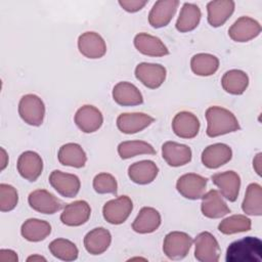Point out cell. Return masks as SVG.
Masks as SVG:
<instances>
[{
  "label": "cell",
  "instance_id": "cell-37",
  "mask_svg": "<svg viewBox=\"0 0 262 262\" xmlns=\"http://www.w3.org/2000/svg\"><path fill=\"white\" fill-rule=\"evenodd\" d=\"M252 227L251 220L245 215H231L223 219L219 225L218 230L223 234H234L238 232L249 231Z\"/></svg>",
  "mask_w": 262,
  "mask_h": 262
},
{
  "label": "cell",
  "instance_id": "cell-25",
  "mask_svg": "<svg viewBox=\"0 0 262 262\" xmlns=\"http://www.w3.org/2000/svg\"><path fill=\"white\" fill-rule=\"evenodd\" d=\"M158 166L150 160H143L133 163L128 168V176L131 181L140 185L151 183L158 176Z\"/></svg>",
  "mask_w": 262,
  "mask_h": 262
},
{
  "label": "cell",
  "instance_id": "cell-9",
  "mask_svg": "<svg viewBox=\"0 0 262 262\" xmlns=\"http://www.w3.org/2000/svg\"><path fill=\"white\" fill-rule=\"evenodd\" d=\"M50 185L62 196L74 198L78 194L81 182L77 175L53 170L49 175Z\"/></svg>",
  "mask_w": 262,
  "mask_h": 262
},
{
  "label": "cell",
  "instance_id": "cell-35",
  "mask_svg": "<svg viewBox=\"0 0 262 262\" xmlns=\"http://www.w3.org/2000/svg\"><path fill=\"white\" fill-rule=\"evenodd\" d=\"M118 154L121 159L127 160L138 155H155L156 149L146 141L128 140L118 145Z\"/></svg>",
  "mask_w": 262,
  "mask_h": 262
},
{
  "label": "cell",
  "instance_id": "cell-5",
  "mask_svg": "<svg viewBox=\"0 0 262 262\" xmlns=\"http://www.w3.org/2000/svg\"><path fill=\"white\" fill-rule=\"evenodd\" d=\"M133 210V203L128 195H121L110 200L103 205V218L111 224L119 225L124 223Z\"/></svg>",
  "mask_w": 262,
  "mask_h": 262
},
{
  "label": "cell",
  "instance_id": "cell-7",
  "mask_svg": "<svg viewBox=\"0 0 262 262\" xmlns=\"http://www.w3.org/2000/svg\"><path fill=\"white\" fill-rule=\"evenodd\" d=\"M208 179L195 173H187L180 176L176 182L177 191L185 199L199 200L206 192Z\"/></svg>",
  "mask_w": 262,
  "mask_h": 262
},
{
  "label": "cell",
  "instance_id": "cell-30",
  "mask_svg": "<svg viewBox=\"0 0 262 262\" xmlns=\"http://www.w3.org/2000/svg\"><path fill=\"white\" fill-rule=\"evenodd\" d=\"M20 233L29 242H41L51 233V225L45 220L30 218L21 224Z\"/></svg>",
  "mask_w": 262,
  "mask_h": 262
},
{
  "label": "cell",
  "instance_id": "cell-28",
  "mask_svg": "<svg viewBox=\"0 0 262 262\" xmlns=\"http://www.w3.org/2000/svg\"><path fill=\"white\" fill-rule=\"evenodd\" d=\"M232 0H213L207 4L208 23L214 27H220L226 23L234 11Z\"/></svg>",
  "mask_w": 262,
  "mask_h": 262
},
{
  "label": "cell",
  "instance_id": "cell-8",
  "mask_svg": "<svg viewBox=\"0 0 262 262\" xmlns=\"http://www.w3.org/2000/svg\"><path fill=\"white\" fill-rule=\"evenodd\" d=\"M135 77L149 89L159 88L166 80L167 70L160 63L141 62L135 68Z\"/></svg>",
  "mask_w": 262,
  "mask_h": 262
},
{
  "label": "cell",
  "instance_id": "cell-34",
  "mask_svg": "<svg viewBox=\"0 0 262 262\" xmlns=\"http://www.w3.org/2000/svg\"><path fill=\"white\" fill-rule=\"evenodd\" d=\"M191 71L202 77L214 75L219 68V59L210 53H198L190 59Z\"/></svg>",
  "mask_w": 262,
  "mask_h": 262
},
{
  "label": "cell",
  "instance_id": "cell-19",
  "mask_svg": "<svg viewBox=\"0 0 262 262\" xmlns=\"http://www.w3.org/2000/svg\"><path fill=\"white\" fill-rule=\"evenodd\" d=\"M155 119L144 113H124L117 118L118 129L125 134H135L154 123Z\"/></svg>",
  "mask_w": 262,
  "mask_h": 262
},
{
  "label": "cell",
  "instance_id": "cell-20",
  "mask_svg": "<svg viewBox=\"0 0 262 262\" xmlns=\"http://www.w3.org/2000/svg\"><path fill=\"white\" fill-rule=\"evenodd\" d=\"M201 210L203 215L210 219H218L230 213L221 193L216 189H211L202 196Z\"/></svg>",
  "mask_w": 262,
  "mask_h": 262
},
{
  "label": "cell",
  "instance_id": "cell-14",
  "mask_svg": "<svg viewBox=\"0 0 262 262\" xmlns=\"http://www.w3.org/2000/svg\"><path fill=\"white\" fill-rule=\"evenodd\" d=\"M213 183L219 188L222 196L229 202H235L241 188V177L234 171L216 173L211 177Z\"/></svg>",
  "mask_w": 262,
  "mask_h": 262
},
{
  "label": "cell",
  "instance_id": "cell-10",
  "mask_svg": "<svg viewBox=\"0 0 262 262\" xmlns=\"http://www.w3.org/2000/svg\"><path fill=\"white\" fill-rule=\"evenodd\" d=\"M74 121L82 132L93 133L102 126L103 116L94 105L85 104L78 108L75 114Z\"/></svg>",
  "mask_w": 262,
  "mask_h": 262
},
{
  "label": "cell",
  "instance_id": "cell-44",
  "mask_svg": "<svg viewBox=\"0 0 262 262\" xmlns=\"http://www.w3.org/2000/svg\"><path fill=\"white\" fill-rule=\"evenodd\" d=\"M27 261L28 262H30V261H33V262H35V261H46V258L43 257V256H40V255H32V256L27 258Z\"/></svg>",
  "mask_w": 262,
  "mask_h": 262
},
{
  "label": "cell",
  "instance_id": "cell-4",
  "mask_svg": "<svg viewBox=\"0 0 262 262\" xmlns=\"http://www.w3.org/2000/svg\"><path fill=\"white\" fill-rule=\"evenodd\" d=\"M192 245L191 236L183 231L169 232L163 243V252L171 260H181L188 254Z\"/></svg>",
  "mask_w": 262,
  "mask_h": 262
},
{
  "label": "cell",
  "instance_id": "cell-16",
  "mask_svg": "<svg viewBox=\"0 0 262 262\" xmlns=\"http://www.w3.org/2000/svg\"><path fill=\"white\" fill-rule=\"evenodd\" d=\"M179 5L178 0H159L157 1L149 13L148 23L152 28L159 29L168 26L173 18L177 7Z\"/></svg>",
  "mask_w": 262,
  "mask_h": 262
},
{
  "label": "cell",
  "instance_id": "cell-43",
  "mask_svg": "<svg viewBox=\"0 0 262 262\" xmlns=\"http://www.w3.org/2000/svg\"><path fill=\"white\" fill-rule=\"evenodd\" d=\"M7 164H8L7 152L3 147H1V171H3L5 169Z\"/></svg>",
  "mask_w": 262,
  "mask_h": 262
},
{
  "label": "cell",
  "instance_id": "cell-13",
  "mask_svg": "<svg viewBox=\"0 0 262 262\" xmlns=\"http://www.w3.org/2000/svg\"><path fill=\"white\" fill-rule=\"evenodd\" d=\"M30 207L42 214H54L62 208V202L46 189H36L28 196Z\"/></svg>",
  "mask_w": 262,
  "mask_h": 262
},
{
  "label": "cell",
  "instance_id": "cell-31",
  "mask_svg": "<svg viewBox=\"0 0 262 262\" xmlns=\"http://www.w3.org/2000/svg\"><path fill=\"white\" fill-rule=\"evenodd\" d=\"M202 12L198 5L185 2L182 5L179 16L176 21V30L180 33H186L194 30L201 20Z\"/></svg>",
  "mask_w": 262,
  "mask_h": 262
},
{
  "label": "cell",
  "instance_id": "cell-11",
  "mask_svg": "<svg viewBox=\"0 0 262 262\" xmlns=\"http://www.w3.org/2000/svg\"><path fill=\"white\" fill-rule=\"evenodd\" d=\"M16 168L23 178L34 182L43 171V160L36 151L26 150L18 157Z\"/></svg>",
  "mask_w": 262,
  "mask_h": 262
},
{
  "label": "cell",
  "instance_id": "cell-21",
  "mask_svg": "<svg viewBox=\"0 0 262 262\" xmlns=\"http://www.w3.org/2000/svg\"><path fill=\"white\" fill-rule=\"evenodd\" d=\"M232 158V150L225 143H214L208 145L202 152V163L209 169H217Z\"/></svg>",
  "mask_w": 262,
  "mask_h": 262
},
{
  "label": "cell",
  "instance_id": "cell-29",
  "mask_svg": "<svg viewBox=\"0 0 262 262\" xmlns=\"http://www.w3.org/2000/svg\"><path fill=\"white\" fill-rule=\"evenodd\" d=\"M58 162L63 166L82 168L87 162V156L78 143L69 142L61 145L57 152Z\"/></svg>",
  "mask_w": 262,
  "mask_h": 262
},
{
  "label": "cell",
  "instance_id": "cell-40",
  "mask_svg": "<svg viewBox=\"0 0 262 262\" xmlns=\"http://www.w3.org/2000/svg\"><path fill=\"white\" fill-rule=\"evenodd\" d=\"M147 1H141V0H119V5L128 12H137L141 10L145 5Z\"/></svg>",
  "mask_w": 262,
  "mask_h": 262
},
{
  "label": "cell",
  "instance_id": "cell-3",
  "mask_svg": "<svg viewBox=\"0 0 262 262\" xmlns=\"http://www.w3.org/2000/svg\"><path fill=\"white\" fill-rule=\"evenodd\" d=\"M18 114L25 123L38 127L45 117V104L38 95L26 94L19 100Z\"/></svg>",
  "mask_w": 262,
  "mask_h": 262
},
{
  "label": "cell",
  "instance_id": "cell-22",
  "mask_svg": "<svg viewBox=\"0 0 262 262\" xmlns=\"http://www.w3.org/2000/svg\"><path fill=\"white\" fill-rule=\"evenodd\" d=\"M162 157L171 167H180L191 161L192 152L189 146L175 141H166L162 145Z\"/></svg>",
  "mask_w": 262,
  "mask_h": 262
},
{
  "label": "cell",
  "instance_id": "cell-41",
  "mask_svg": "<svg viewBox=\"0 0 262 262\" xmlns=\"http://www.w3.org/2000/svg\"><path fill=\"white\" fill-rule=\"evenodd\" d=\"M0 261L1 262H17L18 261L17 253L10 249H1Z\"/></svg>",
  "mask_w": 262,
  "mask_h": 262
},
{
  "label": "cell",
  "instance_id": "cell-33",
  "mask_svg": "<svg viewBox=\"0 0 262 262\" xmlns=\"http://www.w3.org/2000/svg\"><path fill=\"white\" fill-rule=\"evenodd\" d=\"M244 213L251 216L262 215V187L258 183H250L242 204Z\"/></svg>",
  "mask_w": 262,
  "mask_h": 262
},
{
  "label": "cell",
  "instance_id": "cell-18",
  "mask_svg": "<svg viewBox=\"0 0 262 262\" xmlns=\"http://www.w3.org/2000/svg\"><path fill=\"white\" fill-rule=\"evenodd\" d=\"M200 127L198 117L190 112H180L172 120V130L180 138L190 139L195 137L200 131Z\"/></svg>",
  "mask_w": 262,
  "mask_h": 262
},
{
  "label": "cell",
  "instance_id": "cell-36",
  "mask_svg": "<svg viewBox=\"0 0 262 262\" xmlns=\"http://www.w3.org/2000/svg\"><path fill=\"white\" fill-rule=\"evenodd\" d=\"M49 252L55 258L62 261H74L78 258L77 246L67 238H55L48 246Z\"/></svg>",
  "mask_w": 262,
  "mask_h": 262
},
{
  "label": "cell",
  "instance_id": "cell-23",
  "mask_svg": "<svg viewBox=\"0 0 262 262\" xmlns=\"http://www.w3.org/2000/svg\"><path fill=\"white\" fill-rule=\"evenodd\" d=\"M134 46L142 54L147 56H165L169 54V49L164 42L147 33H139L134 37Z\"/></svg>",
  "mask_w": 262,
  "mask_h": 262
},
{
  "label": "cell",
  "instance_id": "cell-24",
  "mask_svg": "<svg viewBox=\"0 0 262 262\" xmlns=\"http://www.w3.org/2000/svg\"><path fill=\"white\" fill-rule=\"evenodd\" d=\"M112 95L115 102L123 106L139 105L143 102V96L139 89L126 81L117 83L113 88Z\"/></svg>",
  "mask_w": 262,
  "mask_h": 262
},
{
  "label": "cell",
  "instance_id": "cell-1",
  "mask_svg": "<svg viewBox=\"0 0 262 262\" xmlns=\"http://www.w3.org/2000/svg\"><path fill=\"white\" fill-rule=\"evenodd\" d=\"M207 135L209 137H217L227 133L239 130V124L235 116L222 106L213 105L206 111Z\"/></svg>",
  "mask_w": 262,
  "mask_h": 262
},
{
  "label": "cell",
  "instance_id": "cell-26",
  "mask_svg": "<svg viewBox=\"0 0 262 262\" xmlns=\"http://www.w3.org/2000/svg\"><path fill=\"white\" fill-rule=\"evenodd\" d=\"M112 243V234L104 227H95L84 236L85 250L91 255L104 253Z\"/></svg>",
  "mask_w": 262,
  "mask_h": 262
},
{
  "label": "cell",
  "instance_id": "cell-12",
  "mask_svg": "<svg viewBox=\"0 0 262 262\" xmlns=\"http://www.w3.org/2000/svg\"><path fill=\"white\" fill-rule=\"evenodd\" d=\"M78 49L87 58L96 59L106 52V44L103 38L95 32H85L78 38Z\"/></svg>",
  "mask_w": 262,
  "mask_h": 262
},
{
  "label": "cell",
  "instance_id": "cell-32",
  "mask_svg": "<svg viewBox=\"0 0 262 262\" xmlns=\"http://www.w3.org/2000/svg\"><path fill=\"white\" fill-rule=\"evenodd\" d=\"M221 86L229 94L241 95L249 86V77L244 71L229 70L223 74Z\"/></svg>",
  "mask_w": 262,
  "mask_h": 262
},
{
  "label": "cell",
  "instance_id": "cell-42",
  "mask_svg": "<svg viewBox=\"0 0 262 262\" xmlns=\"http://www.w3.org/2000/svg\"><path fill=\"white\" fill-rule=\"evenodd\" d=\"M261 156H262V154L261 152H258L257 155H256V157L254 158V160H253V168H254V170H255V172L260 176L261 175Z\"/></svg>",
  "mask_w": 262,
  "mask_h": 262
},
{
  "label": "cell",
  "instance_id": "cell-17",
  "mask_svg": "<svg viewBox=\"0 0 262 262\" xmlns=\"http://www.w3.org/2000/svg\"><path fill=\"white\" fill-rule=\"evenodd\" d=\"M260 33V24L250 16H241L228 29L229 37L235 42H248Z\"/></svg>",
  "mask_w": 262,
  "mask_h": 262
},
{
  "label": "cell",
  "instance_id": "cell-6",
  "mask_svg": "<svg viewBox=\"0 0 262 262\" xmlns=\"http://www.w3.org/2000/svg\"><path fill=\"white\" fill-rule=\"evenodd\" d=\"M220 247L215 236L203 231L194 238V257L200 262H217L220 258Z\"/></svg>",
  "mask_w": 262,
  "mask_h": 262
},
{
  "label": "cell",
  "instance_id": "cell-2",
  "mask_svg": "<svg viewBox=\"0 0 262 262\" xmlns=\"http://www.w3.org/2000/svg\"><path fill=\"white\" fill-rule=\"evenodd\" d=\"M262 242L255 236H246L231 243L225 255L226 262H260Z\"/></svg>",
  "mask_w": 262,
  "mask_h": 262
},
{
  "label": "cell",
  "instance_id": "cell-15",
  "mask_svg": "<svg viewBox=\"0 0 262 262\" xmlns=\"http://www.w3.org/2000/svg\"><path fill=\"white\" fill-rule=\"evenodd\" d=\"M91 215L90 205L83 200L66 205L60 214V221L67 226H80L85 224Z\"/></svg>",
  "mask_w": 262,
  "mask_h": 262
},
{
  "label": "cell",
  "instance_id": "cell-39",
  "mask_svg": "<svg viewBox=\"0 0 262 262\" xmlns=\"http://www.w3.org/2000/svg\"><path fill=\"white\" fill-rule=\"evenodd\" d=\"M18 202L17 190L10 184H0V211L9 212L13 210Z\"/></svg>",
  "mask_w": 262,
  "mask_h": 262
},
{
  "label": "cell",
  "instance_id": "cell-27",
  "mask_svg": "<svg viewBox=\"0 0 262 262\" xmlns=\"http://www.w3.org/2000/svg\"><path fill=\"white\" fill-rule=\"evenodd\" d=\"M162 219L158 210L151 207H143L132 223V229L141 234L151 233L161 225Z\"/></svg>",
  "mask_w": 262,
  "mask_h": 262
},
{
  "label": "cell",
  "instance_id": "cell-38",
  "mask_svg": "<svg viewBox=\"0 0 262 262\" xmlns=\"http://www.w3.org/2000/svg\"><path fill=\"white\" fill-rule=\"evenodd\" d=\"M93 188L99 194H117L118 183L116 178L110 173H99L93 178Z\"/></svg>",
  "mask_w": 262,
  "mask_h": 262
}]
</instances>
